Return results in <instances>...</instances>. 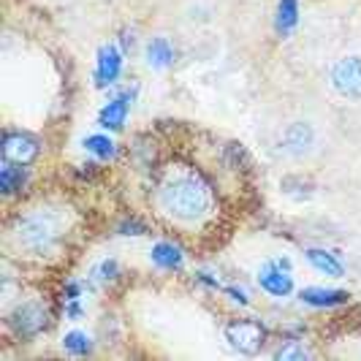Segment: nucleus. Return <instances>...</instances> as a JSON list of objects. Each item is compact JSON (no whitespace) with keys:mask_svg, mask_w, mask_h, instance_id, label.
Masks as SVG:
<instances>
[{"mask_svg":"<svg viewBox=\"0 0 361 361\" xmlns=\"http://www.w3.org/2000/svg\"><path fill=\"white\" fill-rule=\"evenodd\" d=\"M155 204L161 215L182 226L204 223L217 209L215 190L204 180V174L180 163L163 169V174L158 177V188H155Z\"/></svg>","mask_w":361,"mask_h":361,"instance_id":"1","label":"nucleus"},{"mask_svg":"<svg viewBox=\"0 0 361 361\" xmlns=\"http://www.w3.org/2000/svg\"><path fill=\"white\" fill-rule=\"evenodd\" d=\"M71 231V212L60 204H41L25 209L11 223V242L27 258H54L66 247Z\"/></svg>","mask_w":361,"mask_h":361,"instance_id":"2","label":"nucleus"},{"mask_svg":"<svg viewBox=\"0 0 361 361\" xmlns=\"http://www.w3.org/2000/svg\"><path fill=\"white\" fill-rule=\"evenodd\" d=\"M49 321H52L49 307L41 299H25V302L14 305L6 315V326L17 334L19 340H30V337L41 334L49 326Z\"/></svg>","mask_w":361,"mask_h":361,"instance_id":"3","label":"nucleus"},{"mask_svg":"<svg viewBox=\"0 0 361 361\" xmlns=\"http://www.w3.org/2000/svg\"><path fill=\"white\" fill-rule=\"evenodd\" d=\"M226 340L239 353H255L267 343V329L255 318H239V321H231L226 326Z\"/></svg>","mask_w":361,"mask_h":361,"instance_id":"4","label":"nucleus"},{"mask_svg":"<svg viewBox=\"0 0 361 361\" xmlns=\"http://www.w3.org/2000/svg\"><path fill=\"white\" fill-rule=\"evenodd\" d=\"M258 286L267 290L274 299H286L293 293V277H290V261L288 258H277V261H267L258 269Z\"/></svg>","mask_w":361,"mask_h":361,"instance_id":"5","label":"nucleus"},{"mask_svg":"<svg viewBox=\"0 0 361 361\" xmlns=\"http://www.w3.org/2000/svg\"><path fill=\"white\" fill-rule=\"evenodd\" d=\"M41 155V139H36L27 130H14L8 128L3 133V161L14 163H33Z\"/></svg>","mask_w":361,"mask_h":361,"instance_id":"6","label":"nucleus"},{"mask_svg":"<svg viewBox=\"0 0 361 361\" xmlns=\"http://www.w3.org/2000/svg\"><path fill=\"white\" fill-rule=\"evenodd\" d=\"M123 57H126V52H123L120 47H114V44H104V47L98 49L95 73H92L95 87L106 90V87H114V85H117V79L123 76Z\"/></svg>","mask_w":361,"mask_h":361,"instance_id":"7","label":"nucleus"},{"mask_svg":"<svg viewBox=\"0 0 361 361\" xmlns=\"http://www.w3.org/2000/svg\"><path fill=\"white\" fill-rule=\"evenodd\" d=\"M331 87L343 98H361V57H343L334 63Z\"/></svg>","mask_w":361,"mask_h":361,"instance_id":"8","label":"nucleus"},{"mask_svg":"<svg viewBox=\"0 0 361 361\" xmlns=\"http://www.w3.org/2000/svg\"><path fill=\"white\" fill-rule=\"evenodd\" d=\"M136 98V90H120L109 104L101 106L98 111V126L104 130H123L128 123V114H130V104Z\"/></svg>","mask_w":361,"mask_h":361,"instance_id":"9","label":"nucleus"},{"mask_svg":"<svg viewBox=\"0 0 361 361\" xmlns=\"http://www.w3.org/2000/svg\"><path fill=\"white\" fill-rule=\"evenodd\" d=\"M350 296L348 290H337V288H324V286H310V288L299 290V302L307 305V307L315 310H331L345 305Z\"/></svg>","mask_w":361,"mask_h":361,"instance_id":"10","label":"nucleus"},{"mask_svg":"<svg viewBox=\"0 0 361 361\" xmlns=\"http://www.w3.org/2000/svg\"><path fill=\"white\" fill-rule=\"evenodd\" d=\"M149 261L163 271H180L185 267V250H182L177 242H155L149 247Z\"/></svg>","mask_w":361,"mask_h":361,"instance_id":"11","label":"nucleus"},{"mask_svg":"<svg viewBox=\"0 0 361 361\" xmlns=\"http://www.w3.org/2000/svg\"><path fill=\"white\" fill-rule=\"evenodd\" d=\"M27 182H30V171L25 169V163L3 161V166H0V190H3V196H17L27 188Z\"/></svg>","mask_w":361,"mask_h":361,"instance_id":"12","label":"nucleus"},{"mask_svg":"<svg viewBox=\"0 0 361 361\" xmlns=\"http://www.w3.org/2000/svg\"><path fill=\"white\" fill-rule=\"evenodd\" d=\"M145 60H147V66H149V68L163 71V68L174 66L177 52H174V47H171V41H169V38H152V41L145 47Z\"/></svg>","mask_w":361,"mask_h":361,"instance_id":"13","label":"nucleus"},{"mask_svg":"<svg viewBox=\"0 0 361 361\" xmlns=\"http://www.w3.org/2000/svg\"><path fill=\"white\" fill-rule=\"evenodd\" d=\"M310 267L318 271V274H326V277H343L345 267L340 261V255L331 253V250H324V247H310L307 253Z\"/></svg>","mask_w":361,"mask_h":361,"instance_id":"14","label":"nucleus"},{"mask_svg":"<svg viewBox=\"0 0 361 361\" xmlns=\"http://www.w3.org/2000/svg\"><path fill=\"white\" fill-rule=\"evenodd\" d=\"M299 25V0H280L274 14V30L280 36H290Z\"/></svg>","mask_w":361,"mask_h":361,"instance_id":"15","label":"nucleus"},{"mask_svg":"<svg viewBox=\"0 0 361 361\" xmlns=\"http://www.w3.org/2000/svg\"><path fill=\"white\" fill-rule=\"evenodd\" d=\"M82 147H85V152L92 155L95 161H111L117 155V145H114V139L106 136V133H90L82 142Z\"/></svg>","mask_w":361,"mask_h":361,"instance_id":"16","label":"nucleus"},{"mask_svg":"<svg viewBox=\"0 0 361 361\" xmlns=\"http://www.w3.org/2000/svg\"><path fill=\"white\" fill-rule=\"evenodd\" d=\"M92 348H95L92 334L82 331V329H73L63 337V350L71 356H87V353H92Z\"/></svg>","mask_w":361,"mask_h":361,"instance_id":"17","label":"nucleus"},{"mask_svg":"<svg viewBox=\"0 0 361 361\" xmlns=\"http://www.w3.org/2000/svg\"><path fill=\"white\" fill-rule=\"evenodd\" d=\"M92 280H95V283H101V286H111V283H117V280H120V264H117L114 258L101 261V264L92 269Z\"/></svg>","mask_w":361,"mask_h":361,"instance_id":"18","label":"nucleus"},{"mask_svg":"<svg viewBox=\"0 0 361 361\" xmlns=\"http://www.w3.org/2000/svg\"><path fill=\"white\" fill-rule=\"evenodd\" d=\"M274 359H310V350L302 343H286L274 353Z\"/></svg>","mask_w":361,"mask_h":361,"instance_id":"19","label":"nucleus"},{"mask_svg":"<svg viewBox=\"0 0 361 361\" xmlns=\"http://www.w3.org/2000/svg\"><path fill=\"white\" fill-rule=\"evenodd\" d=\"M117 234L120 236H142L147 234V228H145V223H139V220H123L120 223V228H117Z\"/></svg>","mask_w":361,"mask_h":361,"instance_id":"20","label":"nucleus"},{"mask_svg":"<svg viewBox=\"0 0 361 361\" xmlns=\"http://www.w3.org/2000/svg\"><path fill=\"white\" fill-rule=\"evenodd\" d=\"M63 307H66V318H68V321H82V318H85V305H82V299H66Z\"/></svg>","mask_w":361,"mask_h":361,"instance_id":"21","label":"nucleus"},{"mask_svg":"<svg viewBox=\"0 0 361 361\" xmlns=\"http://www.w3.org/2000/svg\"><path fill=\"white\" fill-rule=\"evenodd\" d=\"M226 290V296H231V302H236V305H250V296H247V290L245 288H236V286H228V288H223Z\"/></svg>","mask_w":361,"mask_h":361,"instance_id":"22","label":"nucleus"},{"mask_svg":"<svg viewBox=\"0 0 361 361\" xmlns=\"http://www.w3.org/2000/svg\"><path fill=\"white\" fill-rule=\"evenodd\" d=\"M193 277H196V283L207 286V288H220V280H217L212 271H196Z\"/></svg>","mask_w":361,"mask_h":361,"instance_id":"23","label":"nucleus"},{"mask_svg":"<svg viewBox=\"0 0 361 361\" xmlns=\"http://www.w3.org/2000/svg\"><path fill=\"white\" fill-rule=\"evenodd\" d=\"M120 49H123L126 54L133 49V36H130V33H123V38H120Z\"/></svg>","mask_w":361,"mask_h":361,"instance_id":"24","label":"nucleus"}]
</instances>
